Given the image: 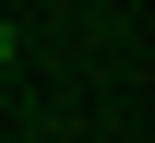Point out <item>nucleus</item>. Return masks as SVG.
<instances>
[{
    "label": "nucleus",
    "mask_w": 155,
    "mask_h": 143,
    "mask_svg": "<svg viewBox=\"0 0 155 143\" xmlns=\"http://www.w3.org/2000/svg\"><path fill=\"white\" fill-rule=\"evenodd\" d=\"M0 72H12V24H0Z\"/></svg>",
    "instance_id": "1"
}]
</instances>
